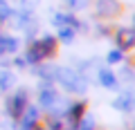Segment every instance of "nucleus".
Returning a JSON list of instances; mask_svg holds the SVG:
<instances>
[{"label": "nucleus", "mask_w": 135, "mask_h": 130, "mask_svg": "<svg viewBox=\"0 0 135 130\" xmlns=\"http://www.w3.org/2000/svg\"><path fill=\"white\" fill-rule=\"evenodd\" d=\"M56 49H59L56 36H52V34L34 36L32 40H27V49H25L23 58L27 61V65H38V63H45L50 58H54Z\"/></svg>", "instance_id": "obj_1"}, {"label": "nucleus", "mask_w": 135, "mask_h": 130, "mask_svg": "<svg viewBox=\"0 0 135 130\" xmlns=\"http://www.w3.org/2000/svg\"><path fill=\"white\" fill-rule=\"evenodd\" d=\"M56 83L70 94H86L88 92V81L79 70L72 67H59L56 70Z\"/></svg>", "instance_id": "obj_2"}, {"label": "nucleus", "mask_w": 135, "mask_h": 130, "mask_svg": "<svg viewBox=\"0 0 135 130\" xmlns=\"http://www.w3.org/2000/svg\"><path fill=\"white\" fill-rule=\"evenodd\" d=\"M27 106H29V90L27 87H16L5 99V115L9 119H18Z\"/></svg>", "instance_id": "obj_3"}, {"label": "nucleus", "mask_w": 135, "mask_h": 130, "mask_svg": "<svg viewBox=\"0 0 135 130\" xmlns=\"http://www.w3.org/2000/svg\"><path fill=\"white\" fill-rule=\"evenodd\" d=\"M124 11V5H122L119 0H95V16L99 20H115L117 16H122Z\"/></svg>", "instance_id": "obj_4"}, {"label": "nucleus", "mask_w": 135, "mask_h": 130, "mask_svg": "<svg viewBox=\"0 0 135 130\" xmlns=\"http://www.w3.org/2000/svg\"><path fill=\"white\" fill-rule=\"evenodd\" d=\"M113 38H115L117 49H122V52L135 49V29L133 27H117L113 32Z\"/></svg>", "instance_id": "obj_5"}, {"label": "nucleus", "mask_w": 135, "mask_h": 130, "mask_svg": "<svg viewBox=\"0 0 135 130\" xmlns=\"http://www.w3.org/2000/svg\"><path fill=\"white\" fill-rule=\"evenodd\" d=\"M113 108L117 112H135V87L128 85L115 96V101H113Z\"/></svg>", "instance_id": "obj_6"}, {"label": "nucleus", "mask_w": 135, "mask_h": 130, "mask_svg": "<svg viewBox=\"0 0 135 130\" xmlns=\"http://www.w3.org/2000/svg\"><path fill=\"white\" fill-rule=\"evenodd\" d=\"M52 25L54 27H72V29H86V25L81 23V20L74 16V11H56V14L52 16Z\"/></svg>", "instance_id": "obj_7"}, {"label": "nucleus", "mask_w": 135, "mask_h": 130, "mask_svg": "<svg viewBox=\"0 0 135 130\" xmlns=\"http://www.w3.org/2000/svg\"><path fill=\"white\" fill-rule=\"evenodd\" d=\"M16 121H18V128L20 130H32L34 126H38V121H41V108L29 103V106L23 110V115H20Z\"/></svg>", "instance_id": "obj_8"}, {"label": "nucleus", "mask_w": 135, "mask_h": 130, "mask_svg": "<svg viewBox=\"0 0 135 130\" xmlns=\"http://www.w3.org/2000/svg\"><path fill=\"white\" fill-rule=\"evenodd\" d=\"M86 112H88L86 110V101H70L68 108H65V112H63V119H65V123L70 126V128H74V123H77Z\"/></svg>", "instance_id": "obj_9"}, {"label": "nucleus", "mask_w": 135, "mask_h": 130, "mask_svg": "<svg viewBox=\"0 0 135 130\" xmlns=\"http://www.w3.org/2000/svg\"><path fill=\"white\" fill-rule=\"evenodd\" d=\"M20 49V40L18 36H11V34H0V56L11 58L16 56Z\"/></svg>", "instance_id": "obj_10"}, {"label": "nucleus", "mask_w": 135, "mask_h": 130, "mask_svg": "<svg viewBox=\"0 0 135 130\" xmlns=\"http://www.w3.org/2000/svg\"><path fill=\"white\" fill-rule=\"evenodd\" d=\"M34 67V76L41 79L43 83H56V70L59 65H52V63H38V65H32Z\"/></svg>", "instance_id": "obj_11"}, {"label": "nucleus", "mask_w": 135, "mask_h": 130, "mask_svg": "<svg viewBox=\"0 0 135 130\" xmlns=\"http://www.w3.org/2000/svg\"><path fill=\"white\" fill-rule=\"evenodd\" d=\"M97 81L104 87H108V90H115V87L119 85V79H117V74L113 72L110 67H99L97 70Z\"/></svg>", "instance_id": "obj_12"}, {"label": "nucleus", "mask_w": 135, "mask_h": 130, "mask_svg": "<svg viewBox=\"0 0 135 130\" xmlns=\"http://www.w3.org/2000/svg\"><path fill=\"white\" fill-rule=\"evenodd\" d=\"M14 87H16V74H14V70L2 67V70H0V96L9 94Z\"/></svg>", "instance_id": "obj_13"}, {"label": "nucleus", "mask_w": 135, "mask_h": 130, "mask_svg": "<svg viewBox=\"0 0 135 130\" xmlns=\"http://www.w3.org/2000/svg\"><path fill=\"white\" fill-rule=\"evenodd\" d=\"M74 38H77V29H72V27H59L56 29V40H59V43L72 45Z\"/></svg>", "instance_id": "obj_14"}, {"label": "nucleus", "mask_w": 135, "mask_h": 130, "mask_svg": "<svg viewBox=\"0 0 135 130\" xmlns=\"http://www.w3.org/2000/svg\"><path fill=\"white\" fill-rule=\"evenodd\" d=\"M43 128H45V130H72L70 126L65 123V119H63V117H54V115H47Z\"/></svg>", "instance_id": "obj_15"}, {"label": "nucleus", "mask_w": 135, "mask_h": 130, "mask_svg": "<svg viewBox=\"0 0 135 130\" xmlns=\"http://www.w3.org/2000/svg\"><path fill=\"white\" fill-rule=\"evenodd\" d=\"M95 128H97V119H95V115L86 112V115H83L81 119L74 123V128H72V130H95Z\"/></svg>", "instance_id": "obj_16"}, {"label": "nucleus", "mask_w": 135, "mask_h": 130, "mask_svg": "<svg viewBox=\"0 0 135 130\" xmlns=\"http://www.w3.org/2000/svg\"><path fill=\"white\" fill-rule=\"evenodd\" d=\"M14 7H11L9 0H0V25H5L11 20V16H14Z\"/></svg>", "instance_id": "obj_17"}, {"label": "nucleus", "mask_w": 135, "mask_h": 130, "mask_svg": "<svg viewBox=\"0 0 135 130\" xmlns=\"http://www.w3.org/2000/svg\"><path fill=\"white\" fill-rule=\"evenodd\" d=\"M65 7L70 11H81V9H88L90 7V0H63Z\"/></svg>", "instance_id": "obj_18"}, {"label": "nucleus", "mask_w": 135, "mask_h": 130, "mask_svg": "<svg viewBox=\"0 0 135 130\" xmlns=\"http://www.w3.org/2000/svg\"><path fill=\"white\" fill-rule=\"evenodd\" d=\"M124 56H126V54L124 52H122V49H110V52H108L106 54V63H108V65H115V63H122V61H124Z\"/></svg>", "instance_id": "obj_19"}, {"label": "nucleus", "mask_w": 135, "mask_h": 130, "mask_svg": "<svg viewBox=\"0 0 135 130\" xmlns=\"http://www.w3.org/2000/svg\"><path fill=\"white\" fill-rule=\"evenodd\" d=\"M119 79H122V81H126V83H131V85H135V70L133 67H124V70H122V74H119Z\"/></svg>", "instance_id": "obj_20"}, {"label": "nucleus", "mask_w": 135, "mask_h": 130, "mask_svg": "<svg viewBox=\"0 0 135 130\" xmlns=\"http://www.w3.org/2000/svg\"><path fill=\"white\" fill-rule=\"evenodd\" d=\"M131 23H133V25H131V27L135 29V14H133V18H131Z\"/></svg>", "instance_id": "obj_21"}, {"label": "nucleus", "mask_w": 135, "mask_h": 130, "mask_svg": "<svg viewBox=\"0 0 135 130\" xmlns=\"http://www.w3.org/2000/svg\"><path fill=\"white\" fill-rule=\"evenodd\" d=\"M131 130H135V123H133V126H131Z\"/></svg>", "instance_id": "obj_22"}, {"label": "nucleus", "mask_w": 135, "mask_h": 130, "mask_svg": "<svg viewBox=\"0 0 135 130\" xmlns=\"http://www.w3.org/2000/svg\"><path fill=\"white\" fill-rule=\"evenodd\" d=\"M0 34H2V29H0Z\"/></svg>", "instance_id": "obj_23"}]
</instances>
